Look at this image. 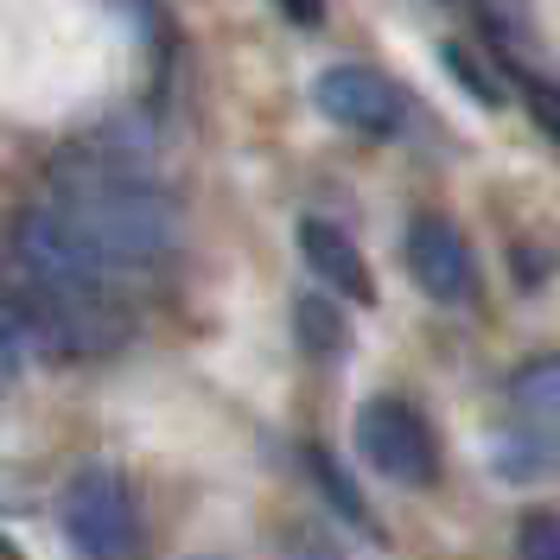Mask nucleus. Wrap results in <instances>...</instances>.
Masks as SVG:
<instances>
[{"instance_id":"obj_14","label":"nucleus","mask_w":560,"mask_h":560,"mask_svg":"<svg viewBox=\"0 0 560 560\" xmlns=\"http://www.w3.org/2000/svg\"><path fill=\"white\" fill-rule=\"evenodd\" d=\"M280 560H345V548L313 523H293L287 528V541H280Z\"/></svg>"},{"instance_id":"obj_18","label":"nucleus","mask_w":560,"mask_h":560,"mask_svg":"<svg viewBox=\"0 0 560 560\" xmlns=\"http://www.w3.org/2000/svg\"><path fill=\"white\" fill-rule=\"evenodd\" d=\"M0 555H7V541H0Z\"/></svg>"},{"instance_id":"obj_5","label":"nucleus","mask_w":560,"mask_h":560,"mask_svg":"<svg viewBox=\"0 0 560 560\" xmlns=\"http://www.w3.org/2000/svg\"><path fill=\"white\" fill-rule=\"evenodd\" d=\"M401 261H408V275L427 300H440V306H471L478 300V255L446 217H415L408 236H401Z\"/></svg>"},{"instance_id":"obj_17","label":"nucleus","mask_w":560,"mask_h":560,"mask_svg":"<svg viewBox=\"0 0 560 560\" xmlns=\"http://www.w3.org/2000/svg\"><path fill=\"white\" fill-rule=\"evenodd\" d=\"M205 560H223V555H205Z\"/></svg>"},{"instance_id":"obj_11","label":"nucleus","mask_w":560,"mask_h":560,"mask_svg":"<svg viewBox=\"0 0 560 560\" xmlns=\"http://www.w3.org/2000/svg\"><path fill=\"white\" fill-rule=\"evenodd\" d=\"M510 408L516 415H541L560 420V357H535L510 376Z\"/></svg>"},{"instance_id":"obj_16","label":"nucleus","mask_w":560,"mask_h":560,"mask_svg":"<svg viewBox=\"0 0 560 560\" xmlns=\"http://www.w3.org/2000/svg\"><path fill=\"white\" fill-rule=\"evenodd\" d=\"M293 26H325V0H275Z\"/></svg>"},{"instance_id":"obj_2","label":"nucleus","mask_w":560,"mask_h":560,"mask_svg":"<svg viewBox=\"0 0 560 560\" xmlns=\"http://www.w3.org/2000/svg\"><path fill=\"white\" fill-rule=\"evenodd\" d=\"M65 541L83 560H135L140 555V503L115 465H83L58 497Z\"/></svg>"},{"instance_id":"obj_8","label":"nucleus","mask_w":560,"mask_h":560,"mask_svg":"<svg viewBox=\"0 0 560 560\" xmlns=\"http://www.w3.org/2000/svg\"><path fill=\"white\" fill-rule=\"evenodd\" d=\"M33 357H45V345H38V306L26 293V280H13V287H0V383H13Z\"/></svg>"},{"instance_id":"obj_3","label":"nucleus","mask_w":560,"mask_h":560,"mask_svg":"<svg viewBox=\"0 0 560 560\" xmlns=\"http://www.w3.org/2000/svg\"><path fill=\"white\" fill-rule=\"evenodd\" d=\"M357 453L383 471L388 485L427 490L440 478V446H433V427L415 401L401 395H370L357 408Z\"/></svg>"},{"instance_id":"obj_6","label":"nucleus","mask_w":560,"mask_h":560,"mask_svg":"<svg viewBox=\"0 0 560 560\" xmlns=\"http://www.w3.org/2000/svg\"><path fill=\"white\" fill-rule=\"evenodd\" d=\"M300 255H306V268H313L331 293H345L350 306H370L376 300V280H370V261H363V248L350 243L338 223H325V217H306L300 223Z\"/></svg>"},{"instance_id":"obj_4","label":"nucleus","mask_w":560,"mask_h":560,"mask_svg":"<svg viewBox=\"0 0 560 560\" xmlns=\"http://www.w3.org/2000/svg\"><path fill=\"white\" fill-rule=\"evenodd\" d=\"M313 103H318V115H325V121H338V128H350V135H370V140L408 135V96L388 83L383 70H370V65H331V70H318Z\"/></svg>"},{"instance_id":"obj_12","label":"nucleus","mask_w":560,"mask_h":560,"mask_svg":"<svg viewBox=\"0 0 560 560\" xmlns=\"http://www.w3.org/2000/svg\"><path fill=\"white\" fill-rule=\"evenodd\" d=\"M440 65H446V77H453V83H458V90H465L478 108H503V103H510L503 77H497V70H490L485 58L471 51V45H458V38H453V45H440Z\"/></svg>"},{"instance_id":"obj_13","label":"nucleus","mask_w":560,"mask_h":560,"mask_svg":"<svg viewBox=\"0 0 560 560\" xmlns=\"http://www.w3.org/2000/svg\"><path fill=\"white\" fill-rule=\"evenodd\" d=\"M516 555L523 560H560V510H535L516 528Z\"/></svg>"},{"instance_id":"obj_1","label":"nucleus","mask_w":560,"mask_h":560,"mask_svg":"<svg viewBox=\"0 0 560 560\" xmlns=\"http://www.w3.org/2000/svg\"><path fill=\"white\" fill-rule=\"evenodd\" d=\"M45 198L65 210L70 223L103 248L128 280L153 275V268L173 255V243H178L173 198L140 173L135 160H108L103 140L83 147V166L58 160V166H51V185H45Z\"/></svg>"},{"instance_id":"obj_15","label":"nucleus","mask_w":560,"mask_h":560,"mask_svg":"<svg viewBox=\"0 0 560 560\" xmlns=\"http://www.w3.org/2000/svg\"><path fill=\"white\" fill-rule=\"evenodd\" d=\"M523 96H528V115H535V128H541V135L560 147V83H528Z\"/></svg>"},{"instance_id":"obj_9","label":"nucleus","mask_w":560,"mask_h":560,"mask_svg":"<svg viewBox=\"0 0 560 560\" xmlns=\"http://www.w3.org/2000/svg\"><path fill=\"white\" fill-rule=\"evenodd\" d=\"M293 345L306 350V357H318V363L345 357V350H350L345 306H331L325 293H300V300H293Z\"/></svg>"},{"instance_id":"obj_10","label":"nucleus","mask_w":560,"mask_h":560,"mask_svg":"<svg viewBox=\"0 0 560 560\" xmlns=\"http://www.w3.org/2000/svg\"><path fill=\"white\" fill-rule=\"evenodd\" d=\"M306 471H313V485L325 490V503L345 516L350 528H376V510L363 503V490H357V478H350L338 458L325 453V446H306Z\"/></svg>"},{"instance_id":"obj_7","label":"nucleus","mask_w":560,"mask_h":560,"mask_svg":"<svg viewBox=\"0 0 560 560\" xmlns=\"http://www.w3.org/2000/svg\"><path fill=\"white\" fill-rule=\"evenodd\" d=\"M560 458V420H541V415H516L510 408V427L490 440V471L503 485H535L548 478Z\"/></svg>"}]
</instances>
